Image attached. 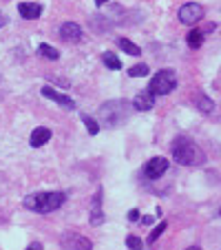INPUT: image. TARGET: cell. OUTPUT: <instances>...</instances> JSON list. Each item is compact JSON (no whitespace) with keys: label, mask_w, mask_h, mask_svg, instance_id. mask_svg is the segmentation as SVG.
Here are the masks:
<instances>
[{"label":"cell","mask_w":221,"mask_h":250,"mask_svg":"<svg viewBox=\"0 0 221 250\" xmlns=\"http://www.w3.org/2000/svg\"><path fill=\"white\" fill-rule=\"evenodd\" d=\"M173 157L183 166H201L206 162V153L188 137H177L173 144Z\"/></svg>","instance_id":"cell-1"},{"label":"cell","mask_w":221,"mask_h":250,"mask_svg":"<svg viewBox=\"0 0 221 250\" xmlns=\"http://www.w3.org/2000/svg\"><path fill=\"white\" fill-rule=\"evenodd\" d=\"M66 202L64 193H36L29 195L24 199V206L33 212H40V215H47V212H53Z\"/></svg>","instance_id":"cell-2"},{"label":"cell","mask_w":221,"mask_h":250,"mask_svg":"<svg viewBox=\"0 0 221 250\" xmlns=\"http://www.w3.org/2000/svg\"><path fill=\"white\" fill-rule=\"evenodd\" d=\"M128 113H131V104H128L126 100H113V102H106L102 109H100V118H102L108 126H115V124H120L122 120H126Z\"/></svg>","instance_id":"cell-3"},{"label":"cell","mask_w":221,"mask_h":250,"mask_svg":"<svg viewBox=\"0 0 221 250\" xmlns=\"http://www.w3.org/2000/svg\"><path fill=\"white\" fill-rule=\"evenodd\" d=\"M173 89H177V76H175V71L170 69H164L160 73H155L148 84V91L153 95H168Z\"/></svg>","instance_id":"cell-4"},{"label":"cell","mask_w":221,"mask_h":250,"mask_svg":"<svg viewBox=\"0 0 221 250\" xmlns=\"http://www.w3.org/2000/svg\"><path fill=\"white\" fill-rule=\"evenodd\" d=\"M203 18V7L197 5V2H188L179 9V22L181 24H197L199 20Z\"/></svg>","instance_id":"cell-5"},{"label":"cell","mask_w":221,"mask_h":250,"mask_svg":"<svg viewBox=\"0 0 221 250\" xmlns=\"http://www.w3.org/2000/svg\"><path fill=\"white\" fill-rule=\"evenodd\" d=\"M62 246H64L66 250H91L93 248V244H91V239H86V237L78 235V232H64V235L60 237Z\"/></svg>","instance_id":"cell-6"},{"label":"cell","mask_w":221,"mask_h":250,"mask_svg":"<svg viewBox=\"0 0 221 250\" xmlns=\"http://www.w3.org/2000/svg\"><path fill=\"white\" fill-rule=\"evenodd\" d=\"M166 170H168V160H166V157H153V160L144 166V177L146 180H157Z\"/></svg>","instance_id":"cell-7"},{"label":"cell","mask_w":221,"mask_h":250,"mask_svg":"<svg viewBox=\"0 0 221 250\" xmlns=\"http://www.w3.org/2000/svg\"><path fill=\"white\" fill-rule=\"evenodd\" d=\"M42 95H44V98H49V100H53V102H58L62 109H66V111H73V109H76V102H73L69 95L58 93V91H53L51 86H44V89H42Z\"/></svg>","instance_id":"cell-8"},{"label":"cell","mask_w":221,"mask_h":250,"mask_svg":"<svg viewBox=\"0 0 221 250\" xmlns=\"http://www.w3.org/2000/svg\"><path fill=\"white\" fill-rule=\"evenodd\" d=\"M133 106H135L137 111H151L153 106H155V95H153L148 89L141 91V93L135 95V100H133Z\"/></svg>","instance_id":"cell-9"},{"label":"cell","mask_w":221,"mask_h":250,"mask_svg":"<svg viewBox=\"0 0 221 250\" xmlns=\"http://www.w3.org/2000/svg\"><path fill=\"white\" fill-rule=\"evenodd\" d=\"M60 36L66 42H78V40L82 38V29H80V24H76V22H64L60 27Z\"/></svg>","instance_id":"cell-10"},{"label":"cell","mask_w":221,"mask_h":250,"mask_svg":"<svg viewBox=\"0 0 221 250\" xmlns=\"http://www.w3.org/2000/svg\"><path fill=\"white\" fill-rule=\"evenodd\" d=\"M18 14L22 16L24 20H36V18H40V14H42V5H38V2H20Z\"/></svg>","instance_id":"cell-11"},{"label":"cell","mask_w":221,"mask_h":250,"mask_svg":"<svg viewBox=\"0 0 221 250\" xmlns=\"http://www.w3.org/2000/svg\"><path fill=\"white\" fill-rule=\"evenodd\" d=\"M104 222V210H102V188H98L93 197V206H91V224L100 226Z\"/></svg>","instance_id":"cell-12"},{"label":"cell","mask_w":221,"mask_h":250,"mask_svg":"<svg viewBox=\"0 0 221 250\" xmlns=\"http://www.w3.org/2000/svg\"><path fill=\"white\" fill-rule=\"evenodd\" d=\"M49 140H51V131L44 128V126H40L31 133V142H29V144H31L33 148H40V146H44Z\"/></svg>","instance_id":"cell-13"},{"label":"cell","mask_w":221,"mask_h":250,"mask_svg":"<svg viewBox=\"0 0 221 250\" xmlns=\"http://www.w3.org/2000/svg\"><path fill=\"white\" fill-rule=\"evenodd\" d=\"M195 102H197V106H199L201 113H212V109H215V102H212L210 98H206V95H201V93L195 98Z\"/></svg>","instance_id":"cell-14"},{"label":"cell","mask_w":221,"mask_h":250,"mask_svg":"<svg viewBox=\"0 0 221 250\" xmlns=\"http://www.w3.org/2000/svg\"><path fill=\"white\" fill-rule=\"evenodd\" d=\"M186 40H188V47L190 49H199L203 44V33L197 31V29H193V31L188 33V38H186Z\"/></svg>","instance_id":"cell-15"},{"label":"cell","mask_w":221,"mask_h":250,"mask_svg":"<svg viewBox=\"0 0 221 250\" xmlns=\"http://www.w3.org/2000/svg\"><path fill=\"white\" fill-rule=\"evenodd\" d=\"M118 44L128 53V56H140V53H141V51H140V47H137V44H133L128 38H120V40H118Z\"/></svg>","instance_id":"cell-16"},{"label":"cell","mask_w":221,"mask_h":250,"mask_svg":"<svg viewBox=\"0 0 221 250\" xmlns=\"http://www.w3.org/2000/svg\"><path fill=\"white\" fill-rule=\"evenodd\" d=\"M38 51L42 53L44 58H47V60H58V58H60V53H58V49L56 47H51V44H40L38 47Z\"/></svg>","instance_id":"cell-17"},{"label":"cell","mask_w":221,"mask_h":250,"mask_svg":"<svg viewBox=\"0 0 221 250\" xmlns=\"http://www.w3.org/2000/svg\"><path fill=\"white\" fill-rule=\"evenodd\" d=\"M104 64H106L108 69H113V71L122 69V62H120L118 56H113V53H104Z\"/></svg>","instance_id":"cell-18"},{"label":"cell","mask_w":221,"mask_h":250,"mask_svg":"<svg viewBox=\"0 0 221 250\" xmlns=\"http://www.w3.org/2000/svg\"><path fill=\"white\" fill-rule=\"evenodd\" d=\"M128 76H131V78H144V76H148V66H146V64L131 66V69H128Z\"/></svg>","instance_id":"cell-19"},{"label":"cell","mask_w":221,"mask_h":250,"mask_svg":"<svg viewBox=\"0 0 221 250\" xmlns=\"http://www.w3.org/2000/svg\"><path fill=\"white\" fill-rule=\"evenodd\" d=\"M126 246L128 248H133V250H144V241L140 239V237H135V235H131L126 239Z\"/></svg>","instance_id":"cell-20"},{"label":"cell","mask_w":221,"mask_h":250,"mask_svg":"<svg viewBox=\"0 0 221 250\" xmlns=\"http://www.w3.org/2000/svg\"><path fill=\"white\" fill-rule=\"evenodd\" d=\"M166 226H168V224H166V222H161V224H160V226H157V228H155V230H153V232H151V235H148V244H155V241H157V237H160V235H161V232H164V230H166Z\"/></svg>","instance_id":"cell-21"},{"label":"cell","mask_w":221,"mask_h":250,"mask_svg":"<svg viewBox=\"0 0 221 250\" xmlns=\"http://www.w3.org/2000/svg\"><path fill=\"white\" fill-rule=\"evenodd\" d=\"M84 124H86V131H89L91 135H98L100 126H98V122H95L93 118H86V115H84Z\"/></svg>","instance_id":"cell-22"},{"label":"cell","mask_w":221,"mask_h":250,"mask_svg":"<svg viewBox=\"0 0 221 250\" xmlns=\"http://www.w3.org/2000/svg\"><path fill=\"white\" fill-rule=\"evenodd\" d=\"M128 219H131V222H137V219H140V210H137V208H133V210L128 212Z\"/></svg>","instance_id":"cell-23"},{"label":"cell","mask_w":221,"mask_h":250,"mask_svg":"<svg viewBox=\"0 0 221 250\" xmlns=\"http://www.w3.org/2000/svg\"><path fill=\"white\" fill-rule=\"evenodd\" d=\"M27 250H42V244H40V241H33V244L29 246Z\"/></svg>","instance_id":"cell-24"},{"label":"cell","mask_w":221,"mask_h":250,"mask_svg":"<svg viewBox=\"0 0 221 250\" xmlns=\"http://www.w3.org/2000/svg\"><path fill=\"white\" fill-rule=\"evenodd\" d=\"M5 24H7V16L0 11V27H5Z\"/></svg>","instance_id":"cell-25"},{"label":"cell","mask_w":221,"mask_h":250,"mask_svg":"<svg viewBox=\"0 0 221 250\" xmlns=\"http://www.w3.org/2000/svg\"><path fill=\"white\" fill-rule=\"evenodd\" d=\"M106 2H108V0H95V5H98V7H102V5H106Z\"/></svg>","instance_id":"cell-26"},{"label":"cell","mask_w":221,"mask_h":250,"mask_svg":"<svg viewBox=\"0 0 221 250\" xmlns=\"http://www.w3.org/2000/svg\"><path fill=\"white\" fill-rule=\"evenodd\" d=\"M186 250H201V248H197V246H190V248H186Z\"/></svg>","instance_id":"cell-27"}]
</instances>
